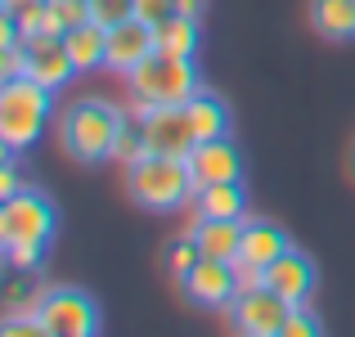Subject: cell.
<instances>
[{"mask_svg": "<svg viewBox=\"0 0 355 337\" xmlns=\"http://www.w3.org/2000/svg\"><path fill=\"white\" fill-rule=\"evenodd\" d=\"M148 153H166V157H189L193 144H198V130H193L184 104L175 108H148Z\"/></svg>", "mask_w": 355, "mask_h": 337, "instance_id": "10", "label": "cell"}, {"mask_svg": "<svg viewBox=\"0 0 355 337\" xmlns=\"http://www.w3.org/2000/svg\"><path fill=\"white\" fill-rule=\"evenodd\" d=\"M117 130H121V112L108 104V99H77L59 121V139L77 162L95 166L104 157H113L117 144Z\"/></svg>", "mask_w": 355, "mask_h": 337, "instance_id": "5", "label": "cell"}, {"mask_svg": "<svg viewBox=\"0 0 355 337\" xmlns=\"http://www.w3.org/2000/svg\"><path fill=\"white\" fill-rule=\"evenodd\" d=\"M144 153H148V121H144V117H121V130H117L113 157H117L121 166H135Z\"/></svg>", "mask_w": 355, "mask_h": 337, "instance_id": "21", "label": "cell"}, {"mask_svg": "<svg viewBox=\"0 0 355 337\" xmlns=\"http://www.w3.org/2000/svg\"><path fill=\"white\" fill-rule=\"evenodd\" d=\"M27 189L23 180H18V153H9L5 148V166H0V198H9V193Z\"/></svg>", "mask_w": 355, "mask_h": 337, "instance_id": "30", "label": "cell"}, {"mask_svg": "<svg viewBox=\"0 0 355 337\" xmlns=\"http://www.w3.org/2000/svg\"><path fill=\"white\" fill-rule=\"evenodd\" d=\"M54 112V90L32 77H14L0 86V144L9 153H23L41 139L45 121Z\"/></svg>", "mask_w": 355, "mask_h": 337, "instance_id": "3", "label": "cell"}, {"mask_svg": "<svg viewBox=\"0 0 355 337\" xmlns=\"http://www.w3.org/2000/svg\"><path fill=\"white\" fill-rule=\"evenodd\" d=\"M288 248H293V243H288V234L279 230V225H270V221H243V248H239L243 266L266 270L270 261H279Z\"/></svg>", "mask_w": 355, "mask_h": 337, "instance_id": "15", "label": "cell"}, {"mask_svg": "<svg viewBox=\"0 0 355 337\" xmlns=\"http://www.w3.org/2000/svg\"><path fill=\"white\" fill-rule=\"evenodd\" d=\"M261 284H266V288H275L279 297H288L293 306H302L306 297L315 293V261L306 257V252L288 248L279 261H270V266L261 270Z\"/></svg>", "mask_w": 355, "mask_h": 337, "instance_id": "11", "label": "cell"}, {"mask_svg": "<svg viewBox=\"0 0 355 337\" xmlns=\"http://www.w3.org/2000/svg\"><path fill=\"white\" fill-rule=\"evenodd\" d=\"M5 293H9V311H36V302H41V288H36V270H9Z\"/></svg>", "mask_w": 355, "mask_h": 337, "instance_id": "24", "label": "cell"}, {"mask_svg": "<svg viewBox=\"0 0 355 337\" xmlns=\"http://www.w3.org/2000/svg\"><path fill=\"white\" fill-rule=\"evenodd\" d=\"M90 18V0H50L45 5V18H41V32H54V36H68L77 23Z\"/></svg>", "mask_w": 355, "mask_h": 337, "instance_id": "22", "label": "cell"}, {"mask_svg": "<svg viewBox=\"0 0 355 337\" xmlns=\"http://www.w3.org/2000/svg\"><path fill=\"white\" fill-rule=\"evenodd\" d=\"M90 18L104 27H117L126 18H135V0H90Z\"/></svg>", "mask_w": 355, "mask_h": 337, "instance_id": "27", "label": "cell"}, {"mask_svg": "<svg viewBox=\"0 0 355 337\" xmlns=\"http://www.w3.org/2000/svg\"><path fill=\"white\" fill-rule=\"evenodd\" d=\"M54 234H59V207L36 184L0 202V248H5L9 270H41Z\"/></svg>", "mask_w": 355, "mask_h": 337, "instance_id": "1", "label": "cell"}, {"mask_svg": "<svg viewBox=\"0 0 355 337\" xmlns=\"http://www.w3.org/2000/svg\"><path fill=\"white\" fill-rule=\"evenodd\" d=\"M175 14H189V18H198V14H202V0H175Z\"/></svg>", "mask_w": 355, "mask_h": 337, "instance_id": "31", "label": "cell"}, {"mask_svg": "<svg viewBox=\"0 0 355 337\" xmlns=\"http://www.w3.org/2000/svg\"><path fill=\"white\" fill-rule=\"evenodd\" d=\"M153 50V27L144 18H126V23L108 27V68L113 72H135Z\"/></svg>", "mask_w": 355, "mask_h": 337, "instance_id": "13", "label": "cell"}, {"mask_svg": "<svg viewBox=\"0 0 355 337\" xmlns=\"http://www.w3.org/2000/svg\"><path fill=\"white\" fill-rule=\"evenodd\" d=\"M315 333H324L320 315H315L306 302L293 306V315H288V324H284V337H315Z\"/></svg>", "mask_w": 355, "mask_h": 337, "instance_id": "28", "label": "cell"}, {"mask_svg": "<svg viewBox=\"0 0 355 337\" xmlns=\"http://www.w3.org/2000/svg\"><path fill=\"white\" fill-rule=\"evenodd\" d=\"M23 45H27V72H23V77L41 81V86H50V90H63L72 77H77V63H72V50H68L63 36L27 32Z\"/></svg>", "mask_w": 355, "mask_h": 337, "instance_id": "9", "label": "cell"}, {"mask_svg": "<svg viewBox=\"0 0 355 337\" xmlns=\"http://www.w3.org/2000/svg\"><path fill=\"white\" fill-rule=\"evenodd\" d=\"M243 211H248L243 180H216L193 189V216L202 221H243Z\"/></svg>", "mask_w": 355, "mask_h": 337, "instance_id": "14", "label": "cell"}, {"mask_svg": "<svg viewBox=\"0 0 355 337\" xmlns=\"http://www.w3.org/2000/svg\"><path fill=\"white\" fill-rule=\"evenodd\" d=\"M0 333H5V337H50L36 311H9L5 324H0Z\"/></svg>", "mask_w": 355, "mask_h": 337, "instance_id": "26", "label": "cell"}, {"mask_svg": "<svg viewBox=\"0 0 355 337\" xmlns=\"http://www.w3.org/2000/svg\"><path fill=\"white\" fill-rule=\"evenodd\" d=\"M198 18L189 14H166L162 23H153V45L162 54H180V59H193L198 54Z\"/></svg>", "mask_w": 355, "mask_h": 337, "instance_id": "18", "label": "cell"}, {"mask_svg": "<svg viewBox=\"0 0 355 337\" xmlns=\"http://www.w3.org/2000/svg\"><path fill=\"white\" fill-rule=\"evenodd\" d=\"M68 50H72V63H77V72H95V68H108V27L95 23V18H86V23H77L68 36Z\"/></svg>", "mask_w": 355, "mask_h": 337, "instance_id": "16", "label": "cell"}, {"mask_svg": "<svg viewBox=\"0 0 355 337\" xmlns=\"http://www.w3.org/2000/svg\"><path fill=\"white\" fill-rule=\"evenodd\" d=\"M184 112H189L198 139H220V135H230V104H225L220 95H211V90H198V95L184 104Z\"/></svg>", "mask_w": 355, "mask_h": 337, "instance_id": "19", "label": "cell"}, {"mask_svg": "<svg viewBox=\"0 0 355 337\" xmlns=\"http://www.w3.org/2000/svg\"><path fill=\"white\" fill-rule=\"evenodd\" d=\"M311 23L329 41H351L355 36V0H311Z\"/></svg>", "mask_w": 355, "mask_h": 337, "instance_id": "20", "label": "cell"}, {"mask_svg": "<svg viewBox=\"0 0 355 337\" xmlns=\"http://www.w3.org/2000/svg\"><path fill=\"white\" fill-rule=\"evenodd\" d=\"M126 81H130V99H135L139 112L189 104L202 90V77H198V68H193V59L162 54V50H153L135 72H126Z\"/></svg>", "mask_w": 355, "mask_h": 337, "instance_id": "2", "label": "cell"}, {"mask_svg": "<svg viewBox=\"0 0 355 337\" xmlns=\"http://www.w3.org/2000/svg\"><path fill=\"white\" fill-rule=\"evenodd\" d=\"M166 14H175V0H135V18H144L148 27L162 23Z\"/></svg>", "mask_w": 355, "mask_h": 337, "instance_id": "29", "label": "cell"}, {"mask_svg": "<svg viewBox=\"0 0 355 337\" xmlns=\"http://www.w3.org/2000/svg\"><path fill=\"white\" fill-rule=\"evenodd\" d=\"M162 261H166V275L184 279V275H189V270L202 261L198 239H193V234H184V239H171V243H166V252H162Z\"/></svg>", "mask_w": 355, "mask_h": 337, "instance_id": "23", "label": "cell"}, {"mask_svg": "<svg viewBox=\"0 0 355 337\" xmlns=\"http://www.w3.org/2000/svg\"><path fill=\"white\" fill-rule=\"evenodd\" d=\"M184 162H189L193 184L243 180V157H239V148L230 144V135H220V139H198V144H193V153L184 157Z\"/></svg>", "mask_w": 355, "mask_h": 337, "instance_id": "12", "label": "cell"}, {"mask_svg": "<svg viewBox=\"0 0 355 337\" xmlns=\"http://www.w3.org/2000/svg\"><path fill=\"white\" fill-rule=\"evenodd\" d=\"M180 284H184V297L193 306H202V311H230V302L239 297V266L234 261L202 257Z\"/></svg>", "mask_w": 355, "mask_h": 337, "instance_id": "8", "label": "cell"}, {"mask_svg": "<svg viewBox=\"0 0 355 337\" xmlns=\"http://www.w3.org/2000/svg\"><path fill=\"white\" fill-rule=\"evenodd\" d=\"M126 189L139 207L148 211H175L184 202H193V175L184 157H166V153H144L135 166H126Z\"/></svg>", "mask_w": 355, "mask_h": 337, "instance_id": "4", "label": "cell"}, {"mask_svg": "<svg viewBox=\"0 0 355 337\" xmlns=\"http://www.w3.org/2000/svg\"><path fill=\"white\" fill-rule=\"evenodd\" d=\"M45 5L50 0H0V9H5V18L18 27V32H41V18H45Z\"/></svg>", "mask_w": 355, "mask_h": 337, "instance_id": "25", "label": "cell"}, {"mask_svg": "<svg viewBox=\"0 0 355 337\" xmlns=\"http://www.w3.org/2000/svg\"><path fill=\"white\" fill-rule=\"evenodd\" d=\"M45 333L50 337H95L99 333V306L81 288H50L36 302Z\"/></svg>", "mask_w": 355, "mask_h": 337, "instance_id": "6", "label": "cell"}, {"mask_svg": "<svg viewBox=\"0 0 355 337\" xmlns=\"http://www.w3.org/2000/svg\"><path fill=\"white\" fill-rule=\"evenodd\" d=\"M193 239H198L202 257H216V261H239L243 248V221H193Z\"/></svg>", "mask_w": 355, "mask_h": 337, "instance_id": "17", "label": "cell"}, {"mask_svg": "<svg viewBox=\"0 0 355 337\" xmlns=\"http://www.w3.org/2000/svg\"><path fill=\"white\" fill-rule=\"evenodd\" d=\"M293 315V302L279 297L275 288L257 284V288H243V293L230 302V329L248 333V337H279Z\"/></svg>", "mask_w": 355, "mask_h": 337, "instance_id": "7", "label": "cell"}]
</instances>
